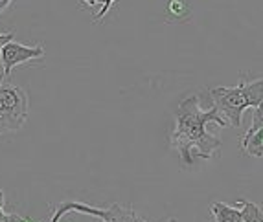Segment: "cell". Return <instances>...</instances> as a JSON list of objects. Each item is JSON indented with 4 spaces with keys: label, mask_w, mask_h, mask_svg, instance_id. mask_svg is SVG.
<instances>
[{
    "label": "cell",
    "mask_w": 263,
    "mask_h": 222,
    "mask_svg": "<svg viewBox=\"0 0 263 222\" xmlns=\"http://www.w3.org/2000/svg\"><path fill=\"white\" fill-rule=\"evenodd\" d=\"M208 123L228 127L214 105L208 110L201 109L199 96H190L179 103L175 110V129L171 132L170 142L188 166L197 158L212 160L221 151V139L206 131Z\"/></svg>",
    "instance_id": "obj_1"
},
{
    "label": "cell",
    "mask_w": 263,
    "mask_h": 222,
    "mask_svg": "<svg viewBox=\"0 0 263 222\" xmlns=\"http://www.w3.org/2000/svg\"><path fill=\"white\" fill-rule=\"evenodd\" d=\"M28 118V96L21 87L0 85V134L21 131Z\"/></svg>",
    "instance_id": "obj_2"
},
{
    "label": "cell",
    "mask_w": 263,
    "mask_h": 222,
    "mask_svg": "<svg viewBox=\"0 0 263 222\" xmlns=\"http://www.w3.org/2000/svg\"><path fill=\"white\" fill-rule=\"evenodd\" d=\"M212 105H214L217 112L224 118V122L230 127H241L243 112L249 109V103L245 99L241 85L237 87H215L210 88Z\"/></svg>",
    "instance_id": "obj_3"
},
{
    "label": "cell",
    "mask_w": 263,
    "mask_h": 222,
    "mask_svg": "<svg viewBox=\"0 0 263 222\" xmlns=\"http://www.w3.org/2000/svg\"><path fill=\"white\" fill-rule=\"evenodd\" d=\"M44 55L43 46H26V44L21 43H8L4 48L0 50V59H2V66H4V72H2V77H8L11 74V70L17 65L22 63L33 61V59H39Z\"/></svg>",
    "instance_id": "obj_4"
},
{
    "label": "cell",
    "mask_w": 263,
    "mask_h": 222,
    "mask_svg": "<svg viewBox=\"0 0 263 222\" xmlns=\"http://www.w3.org/2000/svg\"><path fill=\"white\" fill-rule=\"evenodd\" d=\"M210 211L215 222H241V208H237V204L230 206L224 202H214Z\"/></svg>",
    "instance_id": "obj_5"
},
{
    "label": "cell",
    "mask_w": 263,
    "mask_h": 222,
    "mask_svg": "<svg viewBox=\"0 0 263 222\" xmlns=\"http://www.w3.org/2000/svg\"><path fill=\"white\" fill-rule=\"evenodd\" d=\"M239 85L243 88V94H245V99L250 107H258L259 103L263 101V77L254 79V81H247L245 77H239Z\"/></svg>",
    "instance_id": "obj_6"
},
{
    "label": "cell",
    "mask_w": 263,
    "mask_h": 222,
    "mask_svg": "<svg viewBox=\"0 0 263 222\" xmlns=\"http://www.w3.org/2000/svg\"><path fill=\"white\" fill-rule=\"evenodd\" d=\"M109 211H110L109 218L103 222H145L144 218L138 217L131 208H123V206H120V204H110Z\"/></svg>",
    "instance_id": "obj_7"
},
{
    "label": "cell",
    "mask_w": 263,
    "mask_h": 222,
    "mask_svg": "<svg viewBox=\"0 0 263 222\" xmlns=\"http://www.w3.org/2000/svg\"><path fill=\"white\" fill-rule=\"evenodd\" d=\"M241 149L243 153L250 154V156L263 158V127L258 129L254 134H250L249 138L241 139Z\"/></svg>",
    "instance_id": "obj_8"
},
{
    "label": "cell",
    "mask_w": 263,
    "mask_h": 222,
    "mask_svg": "<svg viewBox=\"0 0 263 222\" xmlns=\"http://www.w3.org/2000/svg\"><path fill=\"white\" fill-rule=\"evenodd\" d=\"M237 206H241V222H263V204L239 200Z\"/></svg>",
    "instance_id": "obj_9"
},
{
    "label": "cell",
    "mask_w": 263,
    "mask_h": 222,
    "mask_svg": "<svg viewBox=\"0 0 263 222\" xmlns=\"http://www.w3.org/2000/svg\"><path fill=\"white\" fill-rule=\"evenodd\" d=\"M261 127H263V101L254 109V114H252V125H250V129L245 132L243 139L249 138L250 134H254V132L258 131V129H261Z\"/></svg>",
    "instance_id": "obj_10"
},
{
    "label": "cell",
    "mask_w": 263,
    "mask_h": 222,
    "mask_svg": "<svg viewBox=\"0 0 263 222\" xmlns=\"http://www.w3.org/2000/svg\"><path fill=\"white\" fill-rule=\"evenodd\" d=\"M171 15H175V17H182V15H188V4H186L184 0H171L170 6H167Z\"/></svg>",
    "instance_id": "obj_11"
},
{
    "label": "cell",
    "mask_w": 263,
    "mask_h": 222,
    "mask_svg": "<svg viewBox=\"0 0 263 222\" xmlns=\"http://www.w3.org/2000/svg\"><path fill=\"white\" fill-rule=\"evenodd\" d=\"M114 2H116V0H103V4H101V9H100V11H98V15H96V17H94V22L101 21V18L105 17V15H107V11H109V9H110V6H112Z\"/></svg>",
    "instance_id": "obj_12"
},
{
    "label": "cell",
    "mask_w": 263,
    "mask_h": 222,
    "mask_svg": "<svg viewBox=\"0 0 263 222\" xmlns=\"http://www.w3.org/2000/svg\"><path fill=\"white\" fill-rule=\"evenodd\" d=\"M13 37H15V33H0V50L4 48L8 43H11Z\"/></svg>",
    "instance_id": "obj_13"
},
{
    "label": "cell",
    "mask_w": 263,
    "mask_h": 222,
    "mask_svg": "<svg viewBox=\"0 0 263 222\" xmlns=\"http://www.w3.org/2000/svg\"><path fill=\"white\" fill-rule=\"evenodd\" d=\"M24 220V217H21V215L17 213H6V218L2 222H22Z\"/></svg>",
    "instance_id": "obj_14"
},
{
    "label": "cell",
    "mask_w": 263,
    "mask_h": 222,
    "mask_svg": "<svg viewBox=\"0 0 263 222\" xmlns=\"http://www.w3.org/2000/svg\"><path fill=\"white\" fill-rule=\"evenodd\" d=\"M11 2H13V0H0V13H2L6 8H9V4H11Z\"/></svg>",
    "instance_id": "obj_15"
},
{
    "label": "cell",
    "mask_w": 263,
    "mask_h": 222,
    "mask_svg": "<svg viewBox=\"0 0 263 222\" xmlns=\"http://www.w3.org/2000/svg\"><path fill=\"white\" fill-rule=\"evenodd\" d=\"M81 2H83L85 6H96V4H103V0H81Z\"/></svg>",
    "instance_id": "obj_16"
},
{
    "label": "cell",
    "mask_w": 263,
    "mask_h": 222,
    "mask_svg": "<svg viewBox=\"0 0 263 222\" xmlns=\"http://www.w3.org/2000/svg\"><path fill=\"white\" fill-rule=\"evenodd\" d=\"M4 204H6V195H4V191L0 189V208H4Z\"/></svg>",
    "instance_id": "obj_17"
},
{
    "label": "cell",
    "mask_w": 263,
    "mask_h": 222,
    "mask_svg": "<svg viewBox=\"0 0 263 222\" xmlns=\"http://www.w3.org/2000/svg\"><path fill=\"white\" fill-rule=\"evenodd\" d=\"M6 218V213H4V208H0V222Z\"/></svg>",
    "instance_id": "obj_18"
},
{
    "label": "cell",
    "mask_w": 263,
    "mask_h": 222,
    "mask_svg": "<svg viewBox=\"0 0 263 222\" xmlns=\"http://www.w3.org/2000/svg\"><path fill=\"white\" fill-rule=\"evenodd\" d=\"M22 222H33V220H31V218H28V217H24V220H22Z\"/></svg>",
    "instance_id": "obj_19"
},
{
    "label": "cell",
    "mask_w": 263,
    "mask_h": 222,
    "mask_svg": "<svg viewBox=\"0 0 263 222\" xmlns=\"http://www.w3.org/2000/svg\"><path fill=\"white\" fill-rule=\"evenodd\" d=\"M167 222H177V218H170V220H167Z\"/></svg>",
    "instance_id": "obj_20"
}]
</instances>
